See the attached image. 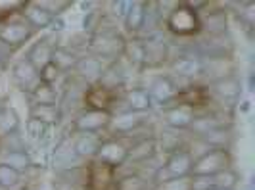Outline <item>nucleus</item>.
Returning a JSON list of instances; mask_svg holds the SVG:
<instances>
[{
  "label": "nucleus",
  "instance_id": "obj_1",
  "mask_svg": "<svg viewBox=\"0 0 255 190\" xmlns=\"http://www.w3.org/2000/svg\"><path fill=\"white\" fill-rule=\"evenodd\" d=\"M87 48L92 52V56L112 63L123 56L125 37L117 31V27H100L96 33L90 35Z\"/></svg>",
  "mask_w": 255,
  "mask_h": 190
},
{
  "label": "nucleus",
  "instance_id": "obj_2",
  "mask_svg": "<svg viewBox=\"0 0 255 190\" xmlns=\"http://www.w3.org/2000/svg\"><path fill=\"white\" fill-rule=\"evenodd\" d=\"M230 152L227 148H211L194 158L190 177H213L225 169H230Z\"/></svg>",
  "mask_w": 255,
  "mask_h": 190
},
{
  "label": "nucleus",
  "instance_id": "obj_3",
  "mask_svg": "<svg viewBox=\"0 0 255 190\" xmlns=\"http://www.w3.org/2000/svg\"><path fill=\"white\" fill-rule=\"evenodd\" d=\"M167 29L177 37H190L200 31V13L194 12L188 4H177L165 19Z\"/></svg>",
  "mask_w": 255,
  "mask_h": 190
},
{
  "label": "nucleus",
  "instance_id": "obj_4",
  "mask_svg": "<svg viewBox=\"0 0 255 190\" xmlns=\"http://www.w3.org/2000/svg\"><path fill=\"white\" fill-rule=\"evenodd\" d=\"M33 35H35V29L23 19L21 12L17 17L0 19V40L6 42L8 46H12L13 50L17 46H21L23 42H27Z\"/></svg>",
  "mask_w": 255,
  "mask_h": 190
},
{
  "label": "nucleus",
  "instance_id": "obj_5",
  "mask_svg": "<svg viewBox=\"0 0 255 190\" xmlns=\"http://www.w3.org/2000/svg\"><path fill=\"white\" fill-rule=\"evenodd\" d=\"M142 48H144V63L142 69L150 67V69H157L163 63L169 62L171 58V46L165 38L152 35V37L142 38Z\"/></svg>",
  "mask_w": 255,
  "mask_h": 190
},
{
  "label": "nucleus",
  "instance_id": "obj_6",
  "mask_svg": "<svg viewBox=\"0 0 255 190\" xmlns=\"http://www.w3.org/2000/svg\"><path fill=\"white\" fill-rule=\"evenodd\" d=\"M112 121V114L108 110H83L81 114H77L73 119V129L75 133H100L102 129H108Z\"/></svg>",
  "mask_w": 255,
  "mask_h": 190
},
{
  "label": "nucleus",
  "instance_id": "obj_7",
  "mask_svg": "<svg viewBox=\"0 0 255 190\" xmlns=\"http://www.w3.org/2000/svg\"><path fill=\"white\" fill-rule=\"evenodd\" d=\"M148 94H150V100L159 104V106H169L171 102H175V98L179 96V83L169 75H161L157 79H153Z\"/></svg>",
  "mask_w": 255,
  "mask_h": 190
},
{
  "label": "nucleus",
  "instance_id": "obj_8",
  "mask_svg": "<svg viewBox=\"0 0 255 190\" xmlns=\"http://www.w3.org/2000/svg\"><path fill=\"white\" fill-rule=\"evenodd\" d=\"M194 117H196L194 104L186 100L177 102V104L169 106L165 110V123L175 131H188Z\"/></svg>",
  "mask_w": 255,
  "mask_h": 190
},
{
  "label": "nucleus",
  "instance_id": "obj_9",
  "mask_svg": "<svg viewBox=\"0 0 255 190\" xmlns=\"http://www.w3.org/2000/svg\"><path fill=\"white\" fill-rule=\"evenodd\" d=\"M202 67H204V60L194 50L182 52L179 56H175L173 62H171L173 73L182 77V79H192L196 75H202Z\"/></svg>",
  "mask_w": 255,
  "mask_h": 190
},
{
  "label": "nucleus",
  "instance_id": "obj_10",
  "mask_svg": "<svg viewBox=\"0 0 255 190\" xmlns=\"http://www.w3.org/2000/svg\"><path fill=\"white\" fill-rule=\"evenodd\" d=\"M192 164H194V156H192L190 148H179L177 152L169 154V160L163 165V171L171 179L177 177H190Z\"/></svg>",
  "mask_w": 255,
  "mask_h": 190
},
{
  "label": "nucleus",
  "instance_id": "obj_11",
  "mask_svg": "<svg viewBox=\"0 0 255 190\" xmlns=\"http://www.w3.org/2000/svg\"><path fill=\"white\" fill-rule=\"evenodd\" d=\"M73 69H75L77 77H79L83 83H87L89 87H92V85H96V83L100 81L106 65H104V62L100 58H96V56H92V54H87V56H83V58L77 60Z\"/></svg>",
  "mask_w": 255,
  "mask_h": 190
},
{
  "label": "nucleus",
  "instance_id": "obj_12",
  "mask_svg": "<svg viewBox=\"0 0 255 190\" xmlns=\"http://www.w3.org/2000/svg\"><path fill=\"white\" fill-rule=\"evenodd\" d=\"M211 90H213V94L217 96L219 100L227 102L229 106H232V104H236V102L240 100V96H242V83H240L238 77L230 73V75L213 81L211 83Z\"/></svg>",
  "mask_w": 255,
  "mask_h": 190
},
{
  "label": "nucleus",
  "instance_id": "obj_13",
  "mask_svg": "<svg viewBox=\"0 0 255 190\" xmlns=\"http://www.w3.org/2000/svg\"><path fill=\"white\" fill-rule=\"evenodd\" d=\"M148 121V115L138 114V112H121L117 115H112V121L108 129H112L117 135H128V133H134L138 131L144 123Z\"/></svg>",
  "mask_w": 255,
  "mask_h": 190
},
{
  "label": "nucleus",
  "instance_id": "obj_14",
  "mask_svg": "<svg viewBox=\"0 0 255 190\" xmlns=\"http://www.w3.org/2000/svg\"><path fill=\"white\" fill-rule=\"evenodd\" d=\"M127 152L128 146H125L121 140L117 139H110V140H102V146L96 154V158L106 165H123L127 162Z\"/></svg>",
  "mask_w": 255,
  "mask_h": 190
},
{
  "label": "nucleus",
  "instance_id": "obj_15",
  "mask_svg": "<svg viewBox=\"0 0 255 190\" xmlns=\"http://www.w3.org/2000/svg\"><path fill=\"white\" fill-rule=\"evenodd\" d=\"M79 160H81V158L77 156L71 140L64 139L58 142V146H56V150H54V167H56L60 173L81 167Z\"/></svg>",
  "mask_w": 255,
  "mask_h": 190
},
{
  "label": "nucleus",
  "instance_id": "obj_16",
  "mask_svg": "<svg viewBox=\"0 0 255 190\" xmlns=\"http://www.w3.org/2000/svg\"><path fill=\"white\" fill-rule=\"evenodd\" d=\"M200 29L209 33V37H223L227 33V12L223 8H207L200 15Z\"/></svg>",
  "mask_w": 255,
  "mask_h": 190
},
{
  "label": "nucleus",
  "instance_id": "obj_17",
  "mask_svg": "<svg viewBox=\"0 0 255 190\" xmlns=\"http://www.w3.org/2000/svg\"><path fill=\"white\" fill-rule=\"evenodd\" d=\"M13 81H15V85L19 87V89H23L25 92H33V90L37 89L38 85H40V77H38V71L31 65V63L27 62L25 58L21 60V62H17L13 65Z\"/></svg>",
  "mask_w": 255,
  "mask_h": 190
},
{
  "label": "nucleus",
  "instance_id": "obj_18",
  "mask_svg": "<svg viewBox=\"0 0 255 190\" xmlns=\"http://www.w3.org/2000/svg\"><path fill=\"white\" fill-rule=\"evenodd\" d=\"M155 152H157V140L153 137H150V139L142 137V139H138L128 146L125 164H146L155 156Z\"/></svg>",
  "mask_w": 255,
  "mask_h": 190
},
{
  "label": "nucleus",
  "instance_id": "obj_19",
  "mask_svg": "<svg viewBox=\"0 0 255 190\" xmlns=\"http://www.w3.org/2000/svg\"><path fill=\"white\" fill-rule=\"evenodd\" d=\"M21 15H23V19L35 31L37 29H44V27H50V23L54 21V17H56L46 8H42L38 2H25L23 8H21Z\"/></svg>",
  "mask_w": 255,
  "mask_h": 190
},
{
  "label": "nucleus",
  "instance_id": "obj_20",
  "mask_svg": "<svg viewBox=\"0 0 255 190\" xmlns=\"http://www.w3.org/2000/svg\"><path fill=\"white\" fill-rule=\"evenodd\" d=\"M58 44H54L50 38L48 37H44V38H40L37 44L31 48V50L27 52V62L31 63L37 71H40L46 63H50L52 62V54H54V48H56Z\"/></svg>",
  "mask_w": 255,
  "mask_h": 190
},
{
  "label": "nucleus",
  "instance_id": "obj_21",
  "mask_svg": "<svg viewBox=\"0 0 255 190\" xmlns=\"http://www.w3.org/2000/svg\"><path fill=\"white\" fill-rule=\"evenodd\" d=\"M229 123L223 119V117H219L215 114H204V115H198L192 119L190 127H188V131H190L192 135H196V137H205V135H209V133H213V131H217V129H223V127H227Z\"/></svg>",
  "mask_w": 255,
  "mask_h": 190
},
{
  "label": "nucleus",
  "instance_id": "obj_22",
  "mask_svg": "<svg viewBox=\"0 0 255 190\" xmlns=\"http://www.w3.org/2000/svg\"><path fill=\"white\" fill-rule=\"evenodd\" d=\"M125 81H127V71L121 67V58H119V60L112 62L104 69L102 77H100V81L96 85L112 92L114 89H121L125 85Z\"/></svg>",
  "mask_w": 255,
  "mask_h": 190
},
{
  "label": "nucleus",
  "instance_id": "obj_23",
  "mask_svg": "<svg viewBox=\"0 0 255 190\" xmlns=\"http://www.w3.org/2000/svg\"><path fill=\"white\" fill-rule=\"evenodd\" d=\"M125 102V108L127 112H138V114H146L150 108H152V100H150V94L148 90L142 89V87H134V89H128L123 96Z\"/></svg>",
  "mask_w": 255,
  "mask_h": 190
},
{
  "label": "nucleus",
  "instance_id": "obj_24",
  "mask_svg": "<svg viewBox=\"0 0 255 190\" xmlns=\"http://www.w3.org/2000/svg\"><path fill=\"white\" fill-rule=\"evenodd\" d=\"M102 146V140L98 137V133H81L73 142V148H75L77 156L81 160L85 158H96V154Z\"/></svg>",
  "mask_w": 255,
  "mask_h": 190
},
{
  "label": "nucleus",
  "instance_id": "obj_25",
  "mask_svg": "<svg viewBox=\"0 0 255 190\" xmlns=\"http://www.w3.org/2000/svg\"><path fill=\"white\" fill-rule=\"evenodd\" d=\"M29 114H31L33 119H37V121L48 127L58 125L60 119H62V112H60L58 104H33Z\"/></svg>",
  "mask_w": 255,
  "mask_h": 190
},
{
  "label": "nucleus",
  "instance_id": "obj_26",
  "mask_svg": "<svg viewBox=\"0 0 255 190\" xmlns=\"http://www.w3.org/2000/svg\"><path fill=\"white\" fill-rule=\"evenodd\" d=\"M121 58H125V62L128 63L130 69H142V63H144L142 38H128V40H125V48H123Z\"/></svg>",
  "mask_w": 255,
  "mask_h": 190
},
{
  "label": "nucleus",
  "instance_id": "obj_27",
  "mask_svg": "<svg viewBox=\"0 0 255 190\" xmlns=\"http://www.w3.org/2000/svg\"><path fill=\"white\" fill-rule=\"evenodd\" d=\"M79 56L75 54V50L71 48H65V46H56L54 54H52V63L58 67L60 73H67L75 67Z\"/></svg>",
  "mask_w": 255,
  "mask_h": 190
},
{
  "label": "nucleus",
  "instance_id": "obj_28",
  "mask_svg": "<svg viewBox=\"0 0 255 190\" xmlns=\"http://www.w3.org/2000/svg\"><path fill=\"white\" fill-rule=\"evenodd\" d=\"M144 15H146V2H130L125 23L130 33H140L144 25Z\"/></svg>",
  "mask_w": 255,
  "mask_h": 190
},
{
  "label": "nucleus",
  "instance_id": "obj_29",
  "mask_svg": "<svg viewBox=\"0 0 255 190\" xmlns=\"http://www.w3.org/2000/svg\"><path fill=\"white\" fill-rule=\"evenodd\" d=\"M19 131V117L17 112L8 104H0V137Z\"/></svg>",
  "mask_w": 255,
  "mask_h": 190
},
{
  "label": "nucleus",
  "instance_id": "obj_30",
  "mask_svg": "<svg viewBox=\"0 0 255 190\" xmlns=\"http://www.w3.org/2000/svg\"><path fill=\"white\" fill-rule=\"evenodd\" d=\"M0 150H4V154L27 152V142L21 131H13L10 135L0 137Z\"/></svg>",
  "mask_w": 255,
  "mask_h": 190
},
{
  "label": "nucleus",
  "instance_id": "obj_31",
  "mask_svg": "<svg viewBox=\"0 0 255 190\" xmlns=\"http://www.w3.org/2000/svg\"><path fill=\"white\" fill-rule=\"evenodd\" d=\"M48 135H50V127L40 123L37 119H33V117H29V121H27V131H25L27 139L31 140V142H37L38 146H42L44 140L48 139Z\"/></svg>",
  "mask_w": 255,
  "mask_h": 190
},
{
  "label": "nucleus",
  "instance_id": "obj_32",
  "mask_svg": "<svg viewBox=\"0 0 255 190\" xmlns=\"http://www.w3.org/2000/svg\"><path fill=\"white\" fill-rule=\"evenodd\" d=\"M31 98H33V104H58L60 102L56 87L46 85V83H40L37 89L31 92Z\"/></svg>",
  "mask_w": 255,
  "mask_h": 190
},
{
  "label": "nucleus",
  "instance_id": "obj_33",
  "mask_svg": "<svg viewBox=\"0 0 255 190\" xmlns=\"http://www.w3.org/2000/svg\"><path fill=\"white\" fill-rule=\"evenodd\" d=\"M2 164L10 165L15 171H27L31 167V156L27 152H15V154H6L2 158Z\"/></svg>",
  "mask_w": 255,
  "mask_h": 190
},
{
  "label": "nucleus",
  "instance_id": "obj_34",
  "mask_svg": "<svg viewBox=\"0 0 255 190\" xmlns=\"http://www.w3.org/2000/svg\"><path fill=\"white\" fill-rule=\"evenodd\" d=\"M211 179H213V185L217 187V190H234L236 183H238V173L232 169H225Z\"/></svg>",
  "mask_w": 255,
  "mask_h": 190
},
{
  "label": "nucleus",
  "instance_id": "obj_35",
  "mask_svg": "<svg viewBox=\"0 0 255 190\" xmlns=\"http://www.w3.org/2000/svg\"><path fill=\"white\" fill-rule=\"evenodd\" d=\"M21 181V173L12 169L10 165L0 162V187L2 189H13L15 185H19Z\"/></svg>",
  "mask_w": 255,
  "mask_h": 190
},
{
  "label": "nucleus",
  "instance_id": "obj_36",
  "mask_svg": "<svg viewBox=\"0 0 255 190\" xmlns=\"http://www.w3.org/2000/svg\"><path fill=\"white\" fill-rule=\"evenodd\" d=\"M186 144L180 140V131H167L165 135H163V139H161V148L167 150L169 154L177 152L179 148H184Z\"/></svg>",
  "mask_w": 255,
  "mask_h": 190
},
{
  "label": "nucleus",
  "instance_id": "obj_37",
  "mask_svg": "<svg viewBox=\"0 0 255 190\" xmlns=\"http://www.w3.org/2000/svg\"><path fill=\"white\" fill-rule=\"evenodd\" d=\"M115 190H146V181L138 175H125L117 181Z\"/></svg>",
  "mask_w": 255,
  "mask_h": 190
},
{
  "label": "nucleus",
  "instance_id": "obj_38",
  "mask_svg": "<svg viewBox=\"0 0 255 190\" xmlns=\"http://www.w3.org/2000/svg\"><path fill=\"white\" fill-rule=\"evenodd\" d=\"M38 77H40V83H46V85H52L54 87V83L62 77V73L58 71V67L54 65V63H46L40 71H38Z\"/></svg>",
  "mask_w": 255,
  "mask_h": 190
},
{
  "label": "nucleus",
  "instance_id": "obj_39",
  "mask_svg": "<svg viewBox=\"0 0 255 190\" xmlns=\"http://www.w3.org/2000/svg\"><path fill=\"white\" fill-rule=\"evenodd\" d=\"M159 190H190V177H177L167 181L163 185H157Z\"/></svg>",
  "mask_w": 255,
  "mask_h": 190
},
{
  "label": "nucleus",
  "instance_id": "obj_40",
  "mask_svg": "<svg viewBox=\"0 0 255 190\" xmlns=\"http://www.w3.org/2000/svg\"><path fill=\"white\" fill-rule=\"evenodd\" d=\"M110 6H112V13L115 17H125L128 8H130V2L128 0H117V2H112Z\"/></svg>",
  "mask_w": 255,
  "mask_h": 190
},
{
  "label": "nucleus",
  "instance_id": "obj_41",
  "mask_svg": "<svg viewBox=\"0 0 255 190\" xmlns=\"http://www.w3.org/2000/svg\"><path fill=\"white\" fill-rule=\"evenodd\" d=\"M54 190H85L77 181H69L65 177H60L58 183H54Z\"/></svg>",
  "mask_w": 255,
  "mask_h": 190
},
{
  "label": "nucleus",
  "instance_id": "obj_42",
  "mask_svg": "<svg viewBox=\"0 0 255 190\" xmlns=\"http://www.w3.org/2000/svg\"><path fill=\"white\" fill-rule=\"evenodd\" d=\"M12 52H13L12 46H8L6 42L0 40V63H4L8 58H12Z\"/></svg>",
  "mask_w": 255,
  "mask_h": 190
},
{
  "label": "nucleus",
  "instance_id": "obj_43",
  "mask_svg": "<svg viewBox=\"0 0 255 190\" xmlns=\"http://www.w3.org/2000/svg\"><path fill=\"white\" fill-rule=\"evenodd\" d=\"M50 29H52V31H56V33H58V31H64L65 21L62 19V17H58V15H56V17H54V21L50 23Z\"/></svg>",
  "mask_w": 255,
  "mask_h": 190
},
{
  "label": "nucleus",
  "instance_id": "obj_44",
  "mask_svg": "<svg viewBox=\"0 0 255 190\" xmlns=\"http://www.w3.org/2000/svg\"><path fill=\"white\" fill-rule=\"evenodd\" d=\"M79 6H81V10H83V12H92V10H94V8H92V6H94V2H79Z\"/></svg>",
  "mask_w": 255,
  "mask_h": 190
}]
</instances>
